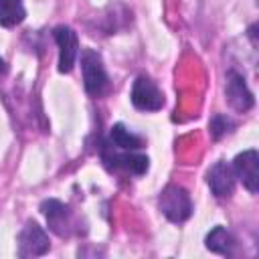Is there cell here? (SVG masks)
<instances>
[{
	"label": "cell",
	"mask_w": 259,
	"mask_h": 259,
	"mask_svg": "<svg viewBox=\"0 0 259 259\" xmlns=\"http://www.w3.org/2000/svg\"><path fill=\"white\" fill-rule=\"evenodd\" d=\"M81 69H83V85L91 97H101L107 91L109 79L101 61V55L93 49L81 51Z\"/></svg>",
	"instance_id": "6da1fadb"
},
{
	"label": "cell",
	"mask_w": 259,
	"mask_h": 259,
	"mask_svg": "<svg viewBox=\"0 0 259 259\" xmlns=\"http://www.w3.org/2000/svg\"><path fill=\"white\" fill-rule=\"evenodd\" d=\"M158 206L162 210V214L172 221V223H184L190 214H192V202L188 192L178 186V184H168L160 198H158Z\"/></svg>",
	"instance_id": "7a4b0ae2"
},
{
	"label": "cell",
	"mask_w": 259,
	"mask_h": 259,
	"mask_svg": "<svg viewBox=\"0 0 259 259\" xmlns=\"http://www.w3.org/2000/svg\"><path fill=\"white\" fill-rule=\"evenodd\" d=\"M101 158H103V162H105L107 168H111V170H123V172L136 174V176L144 174V172L148 170V166H150L148 156H144V154H134V152H130V150L117 152V150H113V146H111L109 142L103 146Z\"/></svg>",
	"instance_id": "3957f363"
},
{
	"label": "cell",
	"mask_w": 259,
	"mask_h": 259,
	"mask_svg": "<svg viewBox=\"0 0 259 259\" xmlns=\"http://www.w3.org/2000/svg\"><path fill=\"white\" fill-rule=\"evenodd\" d=\"M49 235L45 233V229L34 221H26V225L18 233V257H40L49 251Z\"/></svg>",
	"instance_id": "277c9868"
},
{
	"label": "cell",
	"mask_w": 259,
	"mask_h": 259,
	"mask_svg": "<svg viewBox=\"0 0 259 259\" xmlns=\"http://www.w3.org/2000/svg\"><path fill=\"white\" fill-rule=\"evenodd\" d=\"M132 103L142 111H158L164 105V95L150 77L140 75L132 87Z\"/></svg>",
	"instance_id": "5b68a950"
},
{
	"label": "cell",
	"mask_w": 259,
	"mask_h": 259,
	"mask_svg": "<svg viewBox=\"0 0 259 259\" xmlns=\"http://www.w3.org/2000/svg\"><path fill=\"white\" fill-rule=\"evenodd\" d=\"M53 36L59 47V73H71L79 55V38L71 26H57Z\"/></svg>",
	"instance_id": "8992f818"
},
{
	"label": "cell",
	"mask_w": 259,
	"mask_h": 259,
	"mask_svg": "<svg viewBox=\"0 0 259 259\" xmlns=\"http://www.w3.org/2000/svg\"><path fill=\"white\" fill-rule=\"evenodd\" d=\"M233 172L235 178L243 182V186L255 194L259 190V154L257 150H245L235 156L233 160Z\"/></svg>",
	"instance_id": "52a82bcc"
},
{
	"label": "cell",
	"mask_w": 259,
	"mask_h": 259,
	"mask_svg": "<svg viewBox=\"0 0 259 259\" xmlns=\"http://www.w3.org/2000/svg\"><path fill=\"white\" fill-rule=\"evenodd\" d=\"M225 95H227V101L229 105L239 111V113H245L253 107L255 99H253V93L249 91L245 79L235 73V71H229L227 73V85H225Z\"/></svg>",
	"instance_id": "ba28073f"
},
{
	"label": "cell",
	"mask_w": 259,
	"mask_h": 259,
	"mask_svg": "<svg viewBox=\"0 0 259 259\" xmlns=\"http://www.w3.org/2000/svg\"><path fill=\"white\" fill-rule=\"evenodd\" d=\"M40 212L45 214L53 233H57L59 237H67L71 233V208L65 202H61L57 198L42 200Z\"/></svg>",
	"instance_id": "9c48e42d"
},
{
	"label": "cell",
	"mask_w": 259,
	"mask_h": 259,
	"mask_svg": "<svg viewBox=\"0 0 259 259\" xmlns=\"http://www.w3.org/2000/svg\"><path fill=\"white\" fill-rule=\"evenodd\" d=\"M206 182L212 190V194L217 198H227L233 194L235 190V172L233 166H229L227 162H217L208 174H206Z\"/></svg>",
	"instance_id": "30bf717a"
},
{
	"label": "cell",
	"mask_w": 259,
	"mask_h": 259,
	"mask_svg": "<svg viewBox=\"0 0 259 259\" xmlns=\"http://www.w3.org/2000/svg\"><path fill=\"white\" fill-rule=\"evenodd\" d=\"M109 144L119 150H140L144 146V140L140 136L132 134L130 130H125L123 123H115L109 134Z\"/></svg>",
	"instance_id": "8fae6325"
},
{
	"label": "cell",
	"mask_w": 259,
	"mask_h": 259,
	"mask_svg": "<svg viewBox=\"0 0 259 259\" xmlns=\"http://www.w3.org/2000/svg\"><path fill=\"white\" fill-rule=\"evenodd\" d=\"M233 247H235V239L225 227H214L206 235V249H210L212 253L229 255L233 251Z\"/></svg>",
	"instance_id": "7c38bea8"
},
{
	"label": "cell",
	"mask_w": 259,
	"mask_h": 259,
	"mask_svg": "<svg viewBox=\"0 0 259 259\" xmlns=\"http://www.w3.org/2000/svg\"><path fill=\"white\" fill-rule=\"evenodd\" d=\"M26 16L22 0H0V24L6 28H12L20 24Z\"/></svg>",
	"instance_id": "4fadbf2b"
},
{
	"label": "cell",
	"mask_w": 259,
	"mask_h": 259,
	"mask_svg": "<svg viewBox=\"0 0 259 259\" xmlns=\"http://www.w3.org/2000/svg\"><path fill=\"white\" fill-rule=\"evenodd\" d=\"M210 136L214 138V140H221L227 132H231V127H233V121L227 117V115H214L212 119H210Z\"/></svg>",
	"instance_id": "5bb4252c"
},
{
	"label": "cell",
	"mask_w": 259,
	"mask_h": 259,
	"mask_svg": "<svg viewBox=\"0 0 259 259\" xmlns=\"http://www.w3.org/2000/svg\"><path fill=\"white\" fill-rule=\"evenodd\" d=\"M6 71V63H4V59L0 57V73H4Z\"/></svg>",
	"instance_id": "9a60e30c"
}]
</instances>
